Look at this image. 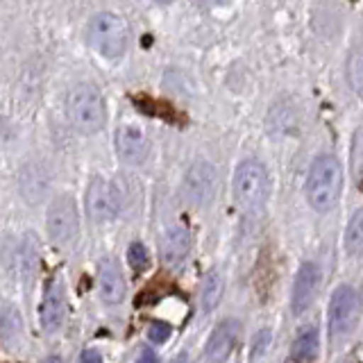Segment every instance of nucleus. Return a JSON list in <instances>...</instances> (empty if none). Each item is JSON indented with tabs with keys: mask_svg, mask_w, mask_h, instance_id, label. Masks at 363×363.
<instances>
[{
	"mask_svg": "<svg viewBox=\"0 0 363 363\" xmlns=\"http://www.w3.org/2000/svg\"><path fill=\"white\" fill-rule=\"evenodd\" d=\"M270 179L266 166L257 159H245L234 170V200L247 213H259L266 207Z\"/></svg>",
	"mask_w": 363,
	"mask_h": 363,
	"instance_id": "obj_4",
	"label": "nucleus"
},
{
	"mask_svg": "<svg viewBox=\"0 0 363 363\" xmlns=\"http://www.w3.org/2000/svg\"><path fill=\"white\" fill-rule=\"evenodd\" d=\"M48 189H50V173L43 164L30 162L21 168L18 191H21V196L26 198V202L39 204L41 200H45V196H48Z\"/></svg>",
	"mask_w": 363,
	"mask_h": 363,
	"instance_id": "obj_12",
	"label": "nucleus"
},
{
	"mask_svg": "<svg viewBox=\"0 0 363 363\" xmlns=\"http://www.w3.org/2000/svg\"><path fill=\"white\" fill-rule=\"evenodd\" d=\"M136 363H157L155 350H150V347H141V350H139V357H136Z\"/></svg>",
	"mask_w": 363,
	"mask_h": 363,
	"instance_id": "obj_25",
	"label": "nucleus"
},
{
	"mask_svg": "<svg viewBox=\"0 0 363 363\" xmlns=\"http://www.w3.org/2000/svg\"><path fill=\"white\" fill-rule=\"evenodd\" d=\"M130 26L113 11H100L86 26V43L105 60H121L130 45Z\"/></svg>",
	"mask_w": 363,
	"mask_h": 363,
	"instance_id": "obj_3",
	"label": "nucleus"
},
{
	"mask_svg": "<svg viewBox=\"0 0 363 363\" xmlns=\"http://www.w3.org/2000/svg\"><path fill=\"white\" fill-rule=\"evenodd\" d=\"M98 289L100 298L105 304L116 306L125 298V277L121 272V266L113 259H102L100 272H98Z\"/></svg>",
	"mask_w": 363,
	"mask_h": 363,
	"instance_id": "obj_15",
	"label": "nucleus"
},
{
	"mask_svg": "<svg viewBox=\"0 0 363 363\" xmlns=\"http://www.w3.org/2000/svg\"><path fill=\"white\" fill-rule=\"evenodd\" d=\"M39 320L43 332L55 334L57 329H62L66 320V291L62 279L48 281V286L43 291V300L39 306Z\"/></svg>",
	"mask_w": 363,
	"mask_h": 363,
	"instance_id": "obj_10",
	"label": "nucleus"
},
{
	"mask_svg": "<svg viewBox=\"0 0 363 363\" xmlns=\"http://www.w3.org/2000/svg\"><path fill=\"white\" fill-rule=\"evenodd\" d=\"M223 289H225V281L223 275L218 270H211L207 277L202 281V291H200V306L204 313L213 311L218 306L220 298H223Z\"/></svg>",
	"mask_w": 363,
	"mask_h": 363,
	"instance_id": "obj_18",
	"label": "nucleus"
},
{
	"mask_svg": "<svg viewBox=\"0 0 363 363\" xmlns=\"http://www.w3.org/2000/svg\"><path fill=\"white\" fill-rule=\"evenodd\" d=\"M170 334H173V327H170L168 323H164V320H157V323H152L150 325V329H147V338L152 340V343H166V340L170 338Z\"/></svg>",
	"mask_w": 363,
	"mask_h": 363,
	"instance_id": "obj_23",
	"label": "nucleus"
},
{
	"mask_svg": "<svg viewBox=\"0 0 363 363\" xmlns=\"http://www.w3.org/2000/svg\"><path fill=\"white\" fill-rule=\"evenodd\" d=\"M347 82L352 91L363 100V43L347 55Z\"/></svg>",
	"mask_w": 363,
	"mask_h": 363,
	"instance_id": "obj_20",
	"label": "nucleus"
},
{
	"mask_svg": "<svg viewBox=\"0 0 363 363\" xmlns=\"http://www.w3.org/2000/svg\"><path fill=\"white\" fill-rule=\"evenodd\" d=\"M343 191V168L334 155H318L306 175V202L318 213H327Z\"/></svg>",
	"mask_w": 363,
	"mask_h": 363,
	"instance_id": "obj_1",
	"label": "nucleus"
},
{
	"mask_svg": "<svg viewBox=\"0 0 363 363\" xmlns=\"http://www.w3.org/2000/svg\"><path fill=\"white\" fill-rule=\"evenodd\" d=\"M170 363H189V354H186V352H182V354L177 359H173Z\"/></svg>",
	"mask_w": 363,
	"mask_h": 363,
	"instance_id": "obj_29",
	"label": "nucleus"
},
{
	"mask_svg": "<svg viewBox=\"0 0 363 363\" xmlns=\"http://www.w3.org/2000/svg\"><path fill=\"white\" fill-rule=\"evenodd\" d=\"M191 250V232L184 225H173L162 234V241H159V255L162 261L168 266H177L186 259Z\"/></svg>",
	"mask_w": 363,
	"mask_h": 363,
	"instance_id": "obj_14",
	"label": "nucleus"
},
{
	"mask_svg": "<svg viewBox=\"0 0 363 363\" xmlns=\"http://www.w3.org/2000/svg\"><path fill=\"white\" fill-rule=\"evenodd\" d=\"M41 363H64V359H62V357H57V354H52V357H45Z\"/></svg>",
	"mask_w": 363,
	"mask_h": 363,
	"instance_id": "obj_28",
	"label": "nucleus"
},
{
	"mask_svg": "<svg viewBox=\"0 0 363 363\" xmlns=\"http://www.w3.org/2000/svg\"><path fill=\"white\" fill-rule=\"evenodd\" d=\"M155 3H159V5H168V3H173V0H155Z\"/></svg>",
	"mask_w": 363,
	"mask_h": 363,
	"instance_id": "obj_31",
	"label": "nucleus"
},
{
	"mask_svg": "<svg viewBox=\"0 0 363 363\" xmlns=\"http://www.w3.org/2000/svg\"><path fill=\"white\" fill-rule=\"evenodd\" d=\"M357 309H359L357 293L347 284L338 286L332 293V300H329L327 306V329L334 345L345 343L347 336L352 334V329L357 325Z\"/></svg>",
	"mask_w": 363,
	"mask_h": 363,
	"instance_id": "obj_5",
	"label": "nucleus"
},
{
	"mask_svg": "<svg viewBox=\"0 0 363 363\" xmlns=\"http://www.w3.org/2000/svg\"><path fill=\"white\" fill-rule=\"evenodd\" d=\"M128 264L134 268V270H145L150 266V255H147V247L139 241H134L130 247H128Z\"/></svg>",
	"mask_w": 363,
	"mask_h": 363,
	"instance_id": "obj_22",
	"label": "nucleus"
},
{
	"mask_svg": "<svg viewBox=\"0 0 363 363\" xmlns=\"http://www.w3.org/2000/svg\"><path fill=\"white\" fill-rule=\"evenodd\" d=\"M345 252L352 257H363V209H359L347 223Z\"/></svg>",
	"mask_w": 363,
	"mask_h": 363,
	"instance_id": "obj_19",
	"label": "nucleus"
},
{
	"mask_svg": "<svg viewBox=\"0 0 363 363\" xmlns=\"http://www.w3.org/2000/svg\"><path fill=\"white\" fill-rule=\"evenodd\" d=\"M66 113L79 134H98L107 123L105 96L96 84L79 82L68 91Z\"/></svg>",
	"mask_w": 363,
	"mask_h": 363,
	"instance_id": "obj_2",
	"label": "nucleus"
},
{
	"mask_svg": "<svg viewBox=\"0 0 363 363\" xmlns=\"http://www.w3.org/2000/svg\"><path fill=\"white\" fill-rule=\"evenodd\" d=\"M116 150L125 164H141L147 155V136L136 125H121L116 132Z\"/></svg>",
	"mask_w": 363,
	"mask_h": 363,
	"instance_id": "obj_13",
	"label": "nucleus"
},
{
	"mask_svg": "<svg viewBox=\"0 0 363 363\" xmlns=\"http://www.w3.org/2000/svg\"><path fill=\"white\" fill-rule=\"evenodd\" d=\"M216 186H218V173L209 162H196L184 175L182 182V196L193 207H204L216 196Z\"/></svg>",
	"mask_w": 363,
	"mask_h": 363,
	"instance_id": "obj_7",
	"label": "nucleus"
},
{
	"mask_svg": "<svg viewBox=\"0 0 363 363\" xmlns=\"http://www.w3.org/2000/svg\"><path fill=\"white\" fill-rule=\"evenodd\" d=\"M323 286V272L315 264L306 261L298 268V275L293 281V291H291V311L295 315H302L306 309H311V304L315 302L318 293Z\"/></svg>",
	"mask_w": 363,
	"mask_h": 363,
	"instance_id": "obj_9",
	"label": "nucleus"
},
{
	"mask_svg": "<svg viewBox=\"0 0 363 363\" xmlns=\"http://www.w3.org/2000/svg\"><path fill=\"white\" fill-rule=\"evenodd\" d=\"M270 343V332L268 329H264V332H259L255 336V343H252V359H259L261 354H264V350L268 347Z\"/></svg>",
	"mask_w": 363,
	"mask_h": 363,
	"instance_id": "obj_24",
	"label": "nucleus"
},
{
	"mask_svg": "<svg viewBox=\"0 0 363 363\" xmlns=\"http://www.w3.org/2000/svg\"><path fill=\"white\" fill-rule=\"evenodd\" d=\"M320 352V338H318L315 327H306L298 334L291 345V357L295 361H313Z\"/></svg>",
	"mask_w": 363,
	"mask_h": 363,
	"instance_id": "obj_17",
	"label": "nucleus"
},
{
	"mask_svg": "<svg viewBox=\"0 0 363 363\" xmlns=\"http://www.w3.org/2000/svg\"><path fill=\"white\" fill-rule=\"evenodd\" d=\"M23 340V318L14 304H3L0 309V343L5 350L14 352Z\"/></svg>",
	"mask_w": 363,
	"mask_h": 363,
	"instance_id": "obj_16",
	"label": "nucleus"
},
{
	"mask_svg": "<svg viewBox=\"0 0 363 363\" xmlns=\"http://www.w3.org/2000/svg\"><path fill=\"white\" fill-rule=\"evenodd\" d=\"M79 363H102V357L96 350H84L82 354H79Z\"/></svg>",
	"mask_w": 363,
	"mask_h": 363,
	"instance_id": "obj_27",
	"label": "nucleus"
},
{
	"mask_svg": "<svg viewBox=\"0 0 363 363\" xmlns=\"http://www.w3.org/2000/svg\"><path fill=\"white\" fill-rule=\"evenodd\" d=\"M86 211L96 223H109L121 211V193L118 189L105 182L102 177H94L86 189Z\"/></svg>",
	"mask_w": 363,
	"mask_h": 363,
	"instance_id": "obj_8",
	"label": "nucleus"
},
{
	"mask_svg": "<svg viewBox=\"0 0 363 363\" xmlns=\"http://www.w3.org/2000/svg\"><path fill=\"white\" fill-rule=\"evenodd\" d=\"M198 7H204V9H213V7H227L232 3V0H193Z\"/></svg>",
	"mask_w": 363,
	"mask_h": 363,
	"instance_id": "obj_26",
	"label": "nucleus"
},
{
	"mask_svg": "<svg viewBox=\"0 0 363 363\" xmlns=\"http://www.w3.org/2000/svg\"><path fill=\"white\" fill-rule=\"evenodd\" d=\"M350 168H352V179H354V184L363 191V123L354 130V136H352Z\"/></svg>",
	"mask_w": 363,
	"mask_h": 363,
	"instance_id": "obj_21",
	"label": "nucleus"
},
{
	"mask_svg": "<svg viewBox=\"0 0 363 363\" xmlns=\"http://www.w3.org/2000/svg\"><path fill=\"white\" fill-rule=\"evenodd\" d=\"M357 302H359L361 311H363V281H361V291H359V295H357Z\"/></svg>",
	"mask_w": 363,
	"mask_h": 363,
	"instance_id": "obj_30",
	"label": "nucleus"
},
{
	"mask_svg": "<svg viewBox=\"0 0 363 363\" xmlns=\"http://www.w3.org/2000/svg\"><path fill=\"white\" fill-rule=\"evenodd\" d=\"M238 334L241 327L236 320H223L213 327V332L209 334L207 345H204V357L209 363H225L227 357L232 354V350L236 347Z\"/></svg>",
	"mask_w": 363,
	"mask_h": 363,
	"instance_id": "obj_11",
	"label": "nucleus"
},
{
	"mask_svg": "<svg viewBox=\"0 0 363 363\" xmlns=\"http://www.w3.org/2000/svg\"><path fill=\"white\" fill-rule=\"evenodd\" d=\"M45 227H48V236L57 247H68L77 236V207L71 196H60L50 202L48 216H45Z\"/></svg>",
	"mask_w": 363,
	"mask_h": 363,
	"instance_id": "obj_6",
	"label": "nucleus"
}]
</instances>
